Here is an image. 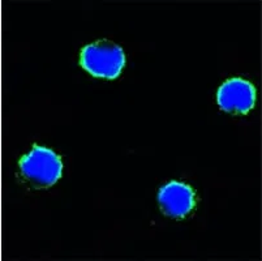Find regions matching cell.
Returning <instances> with one entry per match:
<instances>
[{
  "label": "cell",
  "instance_id": "3957f363",
  "mask_svg": "<svg viewBox=\"0 0 262 261\" xmlns=\"http://www.w3.org/2000/svg\"><path fill=\"white\" fill-rule=\"evenodd\" d=\"M216 101L225 111L247 114L254 106L256 90L243 78H231L219 88Z\"/></svg>",
  "mask_w": 262,
  "mask_h": 261
},
{
  "label": "cell",
  "instance_id": "277c9868",
  "mask_svg": "<svg viewBox=\"0 0 262 261\" xmlns=\"http://www.w3.org/2000/svg\"><path fill=\"white\" fill-rule=\"evenodd\" d=\"M158 200L164 214L173 218H183L194 207V192L185 184L171 182L162 187Z\"/></svg>",
  "mask_w": 262,
  "mask_h": 261
},
{
  "label": "cell",
  "instance_id": "7a4b0ae2",
  "mask_svg": "<svg viewBox=\"0 0 262 261\" xmlns=\"http://www.w3.org/2000/svg\"><path fill=\"white\" fill-rule=\"evenodd\" d=\"M20 169L24 178L33 186L45 188L55 184L63 172V162L52 150L35 145L20 161Z\"/></svg>",
  "mask_w": 262,
  "mask_h": 261
},
{
  "label": "cell",
  "instance_id": "6da1fadb",
  "mask_svg": "<svg viewBox=\"0 0 262 261\" xmlns=\"http://www.w3.org/2000/svg\"><path fill=\"white\" fill-rule=\"evenodd\" d=\"M124 64L125 55L121 47L110 41H98L81 51V66L97 77H118Z\"/></svg>",
  "mask_w": 262,
  "mask_h": 261
}]
</instances>
